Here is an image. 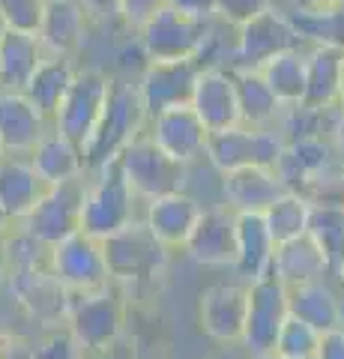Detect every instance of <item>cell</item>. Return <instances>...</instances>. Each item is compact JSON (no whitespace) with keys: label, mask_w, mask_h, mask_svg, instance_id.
<instances>
[{"label":"cell","mask_w":344,"mask_h":359,"mask_svg":"<svg viewBox=\"0 0 344 359\" xmlns=\"http://www.w3.org/2000/svg\"><path fill=\"white\" fill-rule=\"evenodd\" d=\"M198 216H201V204L180 189V192L150 198L144 224L153 231V237H156L165 249H183V243L188 233H192Z\"/></svg>","instance_id":"obj_21"},{"label":"cell","mask_w":344,"mask_h":359,"mask_svg":"<svg viewBox=\"0 0 344 359\" xmlns=\"http://www.w3.org/2000/svg\"><path fill=\"white\" fill-rule=\"evenodd\" d=\"M4 156H6V150H4V144H0V159H4Z\"/></svg>","instance_id":"obj_54"},{"label":"cell","mask_w":344,"mask_h":359,"mask_svg":"<svg viewBox=\"0 0 344 359\" xmlns=\"http://www.w3.org/2000/svg\"><path fill=\"white\" fill-rule=\"evenodd\" d=\"M287 314L308 323L317 332L338 330V294L326 278L287 287Z\"/></svg>","instance_id":"obj_29"},{"label":"cell","mask_w":344,"mask_h":359,"mask_svg":"<svg viewBox=\"0 0 344 359\" xmlns=\"http://www.w3.org/2000/svg\"><path fill=\"white\" fill-rule=\"evenodd\" d=\"M48 269L69 294H90L111 285L102 240L84 231L69 233L48 249Z\"/></svg>","instance_id":"obj_9"},{"label":"cell","mask_w":344,"mask_h":359,"mask_svg":"<svg viewBox=\"0 0 344 359\" xmlns=\"http://www.w3.org/2000/svg\"><path fill=\"white\" fill-rule=\"evenodd\" d=\"M332 138H336V153L344 159V114H341V111H338L336 123H332Z\"/></svg>","instance_id":"obj_45"},{"label":"cell","mask_w":344,"mask_h":359,"mask_svg":"<svg viewBox=\"0 0 344 359\" xmlns=\"http://www.w3.org/2000/svg\"><path fill=\"white\" fill-rule=\"evenodd\" d=\"M84 195H87V183L81 177L66 180V183H57V186H46V192L27 210V216H21L15 224L51 249L54 243L81 231Z\"/></svg>","instance_id":"obj_6"},{"label":"cell","mask_w":344,"mask_h":359,"mask_svg":"<svg viewBox=\"0 0 344 359\" xmlns=\"http://www.w3.org/2000/svg\"><path fill=\"white\" fill-rule=\"evenodd\" d=\"M338 282L344 285V266H341V273H338Z\"/></svg>","instance_id":"obj_53"},{"label":"cell","mask_w":344,"mask_h":359,"mask_svg":"<svg viewBox=\"0 0 344 359\" xmlns=\"http://www.w3.org/2000/svg\"><path fill=\"white\" fill-rule=\"evenodd\" d=\"M209 21L186 15L171 4L156 9L144 25L138 27L141 51L147 60H186L195 57Z\"/></svg>","instance_id":"obj_11"},{"label":"cell","mask_w":344,"mask_h":359,"mask_svg":"<svg viewBox=\"0 0 344 359\" xmlns=\"http://www.w3.org/2000/svg\"><path fill=\"white\" fill-rule=\"evenodd\" d=\"M183 252L201 266H234L237 257V212L231 207H201Z\"/></svg>","instance_id":"obj_15"},{"label":"cell","mask_w":344,"mask_h":359,"mask_svg":"<svg viewBox=\"0 0 344 359\" xmlns=\"http://www.w3.org/2000/svg\"><path fill=\"white\" fill-rule=\"evenodd\" d=\"M338 330L344 332V297H338Z\"/></svg>","instance_id":"obj_51"},{"label":"cell","mask_w":344,"mask_h":359,"mask_svg":"<svg viewBox=\"0 0 344 359\" xmlns=\"http://www.w3.org/2000/svg\"><path fill=\"white\" fill-rule=\"evenodd\" d=\"M87 15L78 0H46L36 39L48 57H75L84 42Z\"/></svg>","instance_id":"obj_20"},{"label":"cell","mask_w":344,"mask_h":359,"mask_svg":"<svg viewBox=\"0 0 344 359\" xmlns=\"http://www.w3.org/2000/svg\"><path fill=\"white\" fill-rule=\"evenodd\" d=\"M0 359H33V347L27 341L6 339V344L0 347Z\"/></svg>","instance_id":"obj_44"},{"label":"cell","mask_w":344,"mask_h":359,"mask_svg":"<svg viewBox=\"0 0 344 359\" xmlns=\"http://www.w3.org/2000/svg\"><path fill=\"white\" fill-rule=\"evenodd\" d=\"M221 177H225L221 189H225V198L234 212H263L275 198L287 192L279 174L273 168H261V165L234 168V171Z\"/></svg>","instance_id":"obj_22"},{"label":"cell","mask_w":344,"mask_h":359,"mask_svg":"<svg viewBox=\"0 0 344 359\" xmlns=\"http://www.w3.org/2000/svg\"><path fill=\"white\" fill-rule=\"evenodd\" d=\"M9 278V257H6V245H4V237H0V285Z\"/></svg>","instance_id":"obj_47"},{"label":"cell","mask_w":344,"mask_h":359,"mask_svg":"<svg viewBox=\"0 0 344 359\" xmlns=\"http://www.w3.org/2000/svg\"><path fill=\"white\" fill-rule=\"evenodd\" d=\"M303 45L305 42L296 36L287 13L266 4L252 18L237 25L234 66H240V69H261L273 57H279V54L291 48H303Z\"/></svg>","instance_id":"obj_8"},{"label":"cell","mask_w":344,"mask_h":359,"mask_svg":"<svg viewBox=\"0 0 344 359\" xmlns=\"http://www.w3.org/2000/svg\"><path fill=\"white\" fill-rule=\"evenodd\" d=\"M168 4L186 15H195V18H204V21L216 18V0H168Z\"/></svg>","instance_id":"obj_43"},{"label":"cell","mask_w":344,"mask_h":359,"mask_svg":"<svg viewBox=\"0 0 344 359\" xmlns=\"http://www.w3.org/2000/svg\"><path fill=\"white\" fill-rule=\"evenodd\" d=\"M33 359H81L78 344L72 341L69 332H51L39 347H33Z\"/></svg>","instance_id":"obj_38"},{"label":"cell","mask_w":344,"mask_h":359,"mask_svg":"<svg viewBox=\"0 0 344 359\" xmlns=\"http://www.w3.org/2000/svg\"><path fill=\"white\" fill-rule=\"evenodd\" d=\"M294 9H324V6H332L338 0H291Z\"/></svg>","instance_id":"obj_46"},{"label":"cell","mask_w":344,"mask_h":359,"mask_svg":"<svg viewBox=\"0 0 344 359\" xmlns=\"http://www.w3.org/2000/svg\"><path fill=\"white\" fill-rule=\"evenodd\" d=\"M27 156H30L33 171H36V177L46 186H57V183H66V180L84 177L81 147L66 138V135H60L57 129L42 135L36 141V147H33Z\"/></svg>","instance_id":"obj_23"},{"label":"cell","mask_w":344,"mask_h":359,"mask_svg":"<svg viewBox=\"0 0 344 359\" xmlns=\"http://www.w3.org/2000/svg\"><path fill=\"white\" fill-rule=\"evenodd\" d=\"M305 233L317 243L326 261V276L338 278L344 266V198L341 201H312Z\"/></svg>","instance_id":"obj_25"},{"label":"cell","mask_w":344,"mask_h":359,"mask_svg":"<svg viewBox=\"0 0 344 359\" xmlns=\"http://www.w3.org/2000/svg\"><path fill=\"white\" fill-rule=\"evenodd\" d=\"M144 120H147V111H144L138 84L123 81V78H111L105 108L96 120L90 138L81 147L84 171H99L105 162L117 159L120 150L141 135Z\"/></svg>","instance_id":"obj_2"},{"label":"cell","mask_w":344,"mask_h":359,"mask_svg":"<svg viewBox=\"0 0 344 359\" xmlns=\"http://www.w3.org/2000/svg\"><path fill=\"white\" fill-rule=\"evenodd\" d=\"M209 359H240V353H237V351H231V344H228V351H221V353L209 356Z\"/></svg>","instance_id":"obj_50"},{"label":"cell","mask_w":344,"mask_h":359,"mask_svg":"<svg viewBox=\"0 0 344 359\" xmlns=\"http://www.w3.org/2000/svg\"><path fill=\"white\" fill-rule=\"evenodd\" d=\"M192 111L207 132L216 129H228L240 123V108H237V93H234V78L231 69L225 66H213V69H201L195 81V93H192Z\"/></svg>","instance_id":"obj_18"},{"label":"cell","mask_w":344,"mask_h":359,"mask_svg":"<svg viewBox=\"0 0 344 359\" xmlns=\"http://www.w3.org/2000/svg\"><path fill=\"white\" fill-rule=\"evenodd\" d=\"M305 54L303 48H291L273 57L270 63L261 66V75L263 81L270 84V90L275 93L282 105H294V102H303V93H305Z\"/></svg>","instance_id":"obj_34"},{"label":"cell","mask_w":344,"mask_h":359,"mask_svg":"<svg viewBox=\"0 0 344 359\" xmlns=\"http://www.w3.org/2000/svg\"><path fill=\"white\" fill-rule=\"evenodd\" d=\"M246 299L249 290L242 285H209L198 306L201 330L219 344H240L242 323H246Z\"/></svg>","instance_id":"obj_17"},{"label":"cell","mask_w":344,"mask_h":359,"mask_svg":"<svg viewBox=\"0 0 344 359\" xmlns=\"http://www.w3.org/2000/svg\"><path fill=\"white\" fill-rule=\"evenodd\" d=\"M48 117L21 93V90H0V144L9 156L30 153L48 129Z\"/></svg>","instance_id":"obj_19"},{"label":"cell","mask_w":344,"mask_h":359,"mask_svg":"<svg viewBox=\"0 0 344 359\" xmlns=\"http://www.w3.org/2000/svg\"><path fill=\"white\" fill-rule=\"evenodd\" d=\"M4 30H6V27H4V21H0V36H4Z\"/></svg>","instance_id":"obj_55"},{"label":"cell","mask_w":344,"mask_h":359,"mask_svg":"<svg viewBox=\"0 0 344 359\" xmlns=\"http://www.w3.org/2000/svg\"><path fill=\"white\" fill-rule=\"evenodd\" d=\"M317 344H320V332L312 330L308 323L296 320L294 314H287L279 335H275L273 353L287 356V359H315Z\"/></svg>","instance_id":"obj_36"},{"label":"cell","mask_w":344,"mask_h":359,"mask_svg":"<svg viewBox=\"0 0 344 359\" xmlns=\"http://www.w3.org/2000/svg\"><path fill=\"white\" fill-rule=\"evenodd\" d=\"M9 228H13V219H9V216H6V212H4V210H0V237H4V233H6Z\"/></svg>","instance_id":"obj_49"},{"label":"cell","mask_w":344,"mask_h":359,"mask_svg":"<svg viewBox=\"0 0 344 359\" xmlns=\"http://www.w3.org/2000/svg\"><path fill=\"white\" fill-rule=\"evenodd\" d=\"M150 123H153L150 138L156 141L171 159L188 165V162H195L198 156H204L209 132L201 123V117L192 111V105L165 108L159 114H153Z\"/></svg>","instance_id":"obj_16"},{"label":"cell","mask_w":344,"mask_h":359,"mask_svg":"<svg viewBox=\"0 0 344 359\" xmlns=\"http://www.w3.org/2000/svg\"><path fill=\"white\" fill-rule=\"evenodd\" d=\"M308 207H312V201L296 195V192H284L282 198H275L273 204L261 212L273 243H284V240H294L299 233H305Z\"/></svg>","instance_id":"obj_35"},{"label":"cell","mask_w":344,"mask_h":359,"mask_svg":"<svg viewBox=\"0 0 344 359\" xmlns=\"http://www.w3.org/2000/svg\"><path fill=\"white\" fill-rule=\"evenodd\" d=\"M46 0H0V21L6 30L36 33Z\"/></svg>","instance_id":"obj_37"},{"label":"cell","mask_w":344,"mask_h":359,"mask_svg":"<svg viewBox=\"0 0 344 359\" xmlns=\"http://www.w3.org/2000/svg\"><path fill=\"white\" fill-rule=\"evenodd\" d=\"M246 323H242V341L249 353H270L282 323L287 318V287L273 276V269L246 285Z\"/></svg>","instance_id":"obj_12"},{"label":"cell","mask_w":344,"mask_h":359,"mask_svg":"<svg viewBox=\"0 0 344 359\" xmlns=\"http://www.w3.org/2000/svg\"><path fill=\"white\" fill-rule=\"evenodd\" d=\"M126 306L114 287L90 290V294H69V311H66V332L84 353H99L117 341L123 332Z\"/></svg>","instance_id":"obj_4"},{"label":"cell","mask_w":344,"mask_h":359,"mask_svg":"<svg viewBox=\"0 0 344 359\" xmlns=\"http://www.w3.org/2000/svg\"><path fill=\"white\" fill-rule=\"evenodd\" d=\"M341 60H344V51L329 48V45H312V51L305 54V93H303V105L317 108V111L336 108Z\"/></svg>","instance_id":"obj_27"},{"label":"cell","mask_w":344,"mask_h":359,"mask_svg":"<svg viewBox=\"0 0 344 359\" xmlns=\"http://www.w3.org/2000/svg\"><path fill=\"white\" fill-rule=\"evenodd\" d=\"M75 75V66H72V57H42L39 66L33 69V75L27 78L25 84V93L33 105H36L42 114H46L48 120L54 117V111H57L60 99L66 93V87H69Z\"/></svg>","instance_id":"obj_32"},{"label":"cell","mask_w":344,"mask_h":359,"mask_svg":"<svg viewBox=\"0 0 344 359\" xmlns=\"http://www.w3.org/2000/svg\"><path fill=\"white\" fill-rule=\"evenodd\" d=\"M336 105L344 114V60H341V78H338V99H336Z\"/></svg>","instance_id":"obj_48"},{"label":"cell","mask_w":344,"mask_h":359,"mask_svg":"<svg viewBox=\"0 0 344 359\" xmlns=\"http://www.w3.org/2000/svg\"><path fill=\"white\" fill-rule=\"evenodd\" d=\"M284 138L282 132L266 129V126H237L228 129H216L207 135V147L204 156L216 171L228 174L234 168H246V165H261V168H275L279 156L284 150Z\"/></svg>","instance_id":"obj_5"},{"label":"cell","mask_w":344,"mask_h":359,"mask_svg":"<svg viewBox=\"0 0 344 359\" xmlns=\"http://www.w3.org/2000/svg\"><path fill=\"white\" fill-rule=\"evenodd\" d=\"M275 243L263 224L261 212H237V257L234 269L249 282L270 273Z\"/></svg>","instance_id":"obj_26"},{"label":"cell","mask_w":344,"mask_h":359,"mask_svg":"<svg viewBox=\"0 0 344 359\" xmlns=\"http://www.w3.org/2000/svg\"><path fill=\"white\" fill-rule=\"evenodd\" d=\"M263 6H266V0H216V18L237 27Z\"/></svg>","instance_id":"obj_39"},{"label":"cell","mask_w":344,"mask_h":359,"mask_svg":"<svg viewBox=\"0 0 344 359\" xmlns=\"http://www.w3.org/2000/svg\"><path fill=\"white\" fill-rule=\"evenodd\" d=\"M93 174H96V180L87 186V195H84L81 231L96 240H105L111 233H117L120 228L135 222L138 195L132 192L129 180L117 159L105 162Z\"/></svg>","instance_id":"obj_3"},{"label":"cell","mask_w":344,"mask_h":359,"mask_svg":"<svg viewBox=\"0 0 344 359\" xmlns=\"http://www.w3.org/2000/svg\"><path fill=\"white\" fill-rule=\"evenodd\" d=\"M84 15L93 21H111L120 18V0H78Z\"/></svg>","instance_id":"obj_41"},{"label":"cell","mask_w":344,"mask_h":359,"mask_svg":"<svg viewBox=\"0 0 344 359\" xmlns=\"http://www.w3.org/2000/svg\"><path fill=\"white\" fill-rule=\"evenodd\" d=\"M270 269L284 287H296V285H305V282H317V278H329L324 255H320L317 243L308 237V233H299L294 240L275 243Z\"/></svg>","instance_id":"obj_24"},{"label":"cell","mask_w":344,"mask_h":359,"mask_svg":"<svg viewBox=\"0 0 344 359\" xmlns=\"http://www.w3.org/2000/svg\"><path fill=\"white\" fill-rule=\"evenodd\" d=\"M46 57L36 33L4 30L0 36V90H25L27 78Z\"/></svg>","instance_id":"obj_31"},{"label":"cell","mask_w":344,"mask_h":359,"mask_svg":"<svg viewBox=\"0 0 344 359\" xmlns=\"http://www.w3.org/2000/svg\"><path fill=\"white\" fill-rule=\"evenodd\" d=\"M198 72H201V66H198L192 57H186V60H150L144 66V75L138 81V93H141L144 111H147V120L165 108L192 102Z\"/></svg>","instance_id":"obj_13"},{"label":"cell","mask_w":344,"mask_h":359,"mask_svg":"<svg viewBox=\"0 0 344 359\" xmlns=\"http://www.w3.org/2000/svg\"><path fill=\"white\" fill-rule=\"evenodd\" d=\"M168 0H120V18L126 21L129 27H141L156 9H162Z\"/></svg>","instance_id":"obj_40"},{"label":"cell","mask_w":344,"mask_h":359,"mask_svg":"<svg viewBox=\"0 0 344 359\" xmlns=\"http://www.w3.org/2000/svg\"><path fill=\"white\" fill-rule=\"evenodd\" d=\"M315 359H344V332L341 330L320 332V344H317Z\"/></svg>","instance_id":"obj_42"},{"label":"cell","mask_w":344,"mask_h":359,"mask_svg":"<svg viewBox=\"0 0 344 359\" xmlns=\"http://www.w3.org/2000/svg\"><path fill=\"white\" fill-rule=\"evenodd\" d=\"M231 78H234L240 123H246V126H270V123L282 114V102L275 99L270 84L263 81L261 69L231 66Z\"/></svg>","instance_id":"obj_30"},{"label":"cell","mask_w":344,"mask_h":359,"mask_svg":"<svg viewBox=\"0 0 344 359\" xmlns=\"http://www.w3.org/2000/svg\"><path fill=\"white\" fill-rule=\"evenodd\" d=\"M9 290L21 309L27 311L42 327H60L66 323V311H69V290H66L48 266L36 269H21V273H9Z\"/></svg>","instance_id":"obj_14"},{"label":"cell","mask_w":344,"mask_h":359,"mask_svg":"<svg viewBox=\"0 0 344 359\" xmlns=\"http://www.w3.org/2000/svg\"><path fill=\"white\" fill-rule=\"evenodd\" d=\"M105 264L111 285L126 287L135 297H147L159 290L168 269V249L153 237L144 222H132L126 228L102 240Z\"/></svg>","instance_id":"obj_1"},{"label":"cell","mask_w":344,"mask_h":359,"mask_svg":"<svg viewBox=\"0 0 344 359\" xmlns=\"http://www.w3.org/2000/svg\"><path fill=\"white\" fill-rule=\"evenodd\" d=\"M287 18L303 42L344 51V0L324 9H294L287 13Z\"/></svg>","instance_id":"obj_33"},{"label":"cell","mask_w":344,"mask_h":359,"mask_svg":"<svg viewBox=\"0 0 344 359\" xmlns=\"http://www.w3.org/2000/svg\"><path fill=\"white\" fill-rule=\"evenodd\" d=\"M252 359H287V356H279V353H273V351H270V353H254Z\"/></svg>","instance_id":"obj_52"},{"label":"cell","mask_w":344,"mask_h":359,"mask_svg":"<svg viewBox=\"0 0 344 359\" xmlns=\"http://www.w3.org/2000/svg\"><path fill=\"white\" fill-rule=\"evenodd\" d=\"M108 84L111 78L96 69V66H84V69H75L69 87L60 99L57 111H54V129L60 135H66L69 141H75L78 147H84V141L90 138V132L96 126L99 114L105 108L108 99Z\"/></svg>","instance_id":"obj_10"},{"label":"cell","mask_w":344,"mask_h":359,"mask_svg":"<svg viewBox=\"0 0 344 359\" xmlns=\"http://www.w3.org/2000/svg\"><path fill=\"white\" fill-rule=\"evenodd\" d=\"M120 168L129 180L132 192L138 198H159L168 192H180L186 186V165L171 159L150 135H138L132 138L117 156Z\"/></svg>","instance_id":"obj_7"},{"label":"cell","mask_w":344,"mask_h":359,"mask_svg":"<svg viewBox=\"0 0 344 359\" xmlns=\"http://www.w3.org/2000/svg\"><path fill=\"white\" fill-rule=\"evenodd\" d=\"M42 192H46V183L36 177L30 162L9 153L0 159V210L13 222L27 216V210L36 204Z\"/></svg>","instance_id":"obj_28"}]
</instances>
